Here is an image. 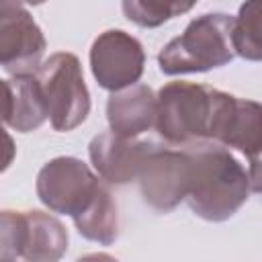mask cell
Listing matches in <instances>:
<instances>
[{"instance_id":"obj_1","label":"cell","mask_w":262,"mask_h":262,"mask_svg":"<svg viewBox=\"0 0 262 262\" xmlns=\"http://www.w3.org/2000/svg\"><path fill=\"white\" fill-rule=\"evenodd\" d=\"M190 158V190L186 203L205 221H225L248 201L250 182L244 166L217 141H194L184 145Z\"/></svg>"},{"instance_id":"obj_2","label":"cell","mask_w":262,"mask_h":262,"mask_svg":"<svg viewBox=\"0 0 262 262\" xmlns=\"http://www.w3.org/2000/svg\"><path fill=\"white\" fill-rule=\"evenodd\" d=\"M233 57V16L207 12L192 18L182 35L162 47L158 66L166 76H180L227 66Z\"/></svg>"},{"instance_id":"obj_3","label":"cell","mask_w":262,"mask_h":262,"mask_svg":"<svg viewBox=\"0 0 262 262\" xmlns=\"http://www.w3.org/2000/svg\"><path fill=\"white\" fill-rule=\"evenodd\" d=\"M219 92L213 86L184 80L164 84L156 94V131L160 137L176 147L209 139Z\"/></svg>"},{"instance_id":"obj_4","label":"cell","mask_w":262,"mask_h":262,"mask_svg":"<svg viewBox=\"0 0 262 262\" xmlns=\"http://www.w3.org/2000/svg\"><path fill=\"white\" fill-rule=\"evenodd\" d=\"M68 239L66 225L45 211H2L0 262H59Z\"/></svg>"},{"instance_id":"obj_5","label":"cell","mask_w":262,"mask_h":262,"mask_svg":"<svg viewBox=\"0 0 262 262\" xmlns=\"http://www.w3.org/2000/svg\"><path fill=\"white\" fill-rule=\"evenodd\" d=\"M45 102L47 119L55 131L80 127L90 113V92L84 82L80 59L70 51L49 55L35 72Z\"/></svg>"},{"instance_id":"obj_6","label":"cell","mask_w":262,"mask_h":262,"mask_svg":"<svg viewBox=\"0 0 262 262\" xmlns=\"http://www.w3.org/2000/svg\"><path fill=\"white\" fill-rule=\"evenodd\" d=\"M102 182L78 158L59 156L49 160L37 174V196L53 213L78 217L94 201Z\"/></svg>"},{"instance_id":"obj_7","label":"cell","mask_w":262,"mask_h":262,"mask_svg":"<svg viewBox=\"0 0 262 262\" xmlns=\"http://www.w3.org/2000/svg\"><path fill=\"white\" fill-rule=\"evenodd\" d=\"M143 201L158 213H170L190 190V158L184 147L151 143L137 176Z\"/></svg>"},{"instance_id":"obj_8","label":"cell","mask_w":262,"mask_h":262,"mask_svg":"<svg viewBox=\"0 0 262 262\" xmlns=\"http://www.w3.org/2000/svg\"><path fill=\"white\" fill-rule=\"evenodd\" d=\"M45 35L33 14L12 0L0 2V63L10 76H29L41 68Z\"/></svg>"},{"instance_id":"obj_9","label":"cell","mask_w":262,"mask_h":262,"mask_svg":"<svg viewBox=\"0 0 262 262\" xmlns=\"http://www.w3.org/2000/svg\"><path fill=\"white\" fill-rule=\"evenodd\" d=\"M145 68V51L139 39L121 31L108 29L100 33L90 47V70L100 88L113 92L139 84Z\"/></svg>"},{"instance_id":"obj_10","label":"cell","mask_w":262,"mask_h":262,"mask_svg":"<svg viewBox=\"0 0 262 262\" xmlns=\"http://www.w3.org/2000/svg\"><path fill=\"white\" fill-rule=\"evenodd\" d=\"M227 149L233 147L239 154L252 158L262 151V102L219 92L211 137Z\"/></svg>"},{"instance_id":"obj_11","label":"cell","mask_w":262,"mask_h":262,"mask_svg":"<svg viewBox=\"0 0 262 262\" xmlns=\"http://www.w3.org/2000/svg\"><path fill=\"white\" fill-rule=\"evenodd\" d=\"M149 147L151 141H137L104 131L92 137L88 156L102 180L108 184H129L137 180Z\"/></svg>"},{"instance_id":"obj_12","label":"cell","mask_w":262,"mask_h":262,"mask_svg":"<svg viewBox=\"0 0 262 262\" xmlns=\"http://www.w3.org/2000/svg\"><path fill=\"white\" fill-rule=\"evenodd\" d=\"M158 98L147 84H135L113 92L106 100V121L113 133L135 139L149 127H156Z\"/></svg>"},{"instance_id":"obj_13","label":"cell","mask_w":262,"mask_h":262,"mask_svg":"<svg viewBox=\"0 0 262 262\" xmlns=\"http://www.w3.org/2000/svg\"><path fill=\"white\" fill-rule=\"evenodd\" d=\"M2 88H4L2 119L6 127L18 133H29L45 123L47 111L35 74L10 76L2 82Z\"/></svg>"},{"instance_id":"obj_14","label":"cell","mask_w":262,"mask_h":262,"mask_svg":"<svg viewBox=\"0 0 262 262\" xmlns=\"http://www.w3.org/2000/svg\"><path fill=\"white\" fill-rule=\"evenodd\" d=\"M74 225L78 233L90 242H96L100 246L115 244V239L119 237V213L117 203L104 184L98 188L88 209L74 217Z\"/></svg>"},{"instance_id":"obj_15","label":"cell","mask_w":262,"mask_h":262,"mask_svg":"<svg viewBox=\"0 0 262 262\" xmlns=\"http://www.w3.org/2000/svg\"><path fill=\"white\" fill-rule=\"evenodd\" d=\"M233 49L248 61H262V0L244 2L233 16Z\"/></svg>"},{"instance_id":"obj_16","label":"cell","mask_w":262,"mask_h":262,"mask_svg":"<svg viewBox=\"0 0 262 262\" xmlns=\"http://www.w3.org/2000/svg\"><path fill=\"white\" fill-rule=\"evenodd\" d=\"M194 6V2H174V0H125L121 4L125 16L145 29H154L164 25L166 20L180 16L184 12H188Z\"/></svg>"},{"instance_id":"obj_17","label":"cell","mask_w":262,"mask_h":262,"mask_svg":"<svg viewBox=\"0 0 262 262\" xmlns=\"http://www.w3.org/2000/svg\"><path fill=\"white\" fill-rule=\"evenodd\" d=\"M248 182H250V192L262 194V151L250 158L248 166Z\"/></svg>"},{"instance_id":"obj_18","label":"cell","mask_w":262,"mask_h":262,"mask_svg":"<svg viewBox=\"0 0 262 262\" xmlns=\"http://www.w3.org/2000/svg\"><path fill=\"white\" fill-rule=\"evenodd\" d=\"M76 262H119V260L111 254H104V252H92V254L80 256Z\"/></svg>"}]
</instances>
